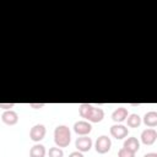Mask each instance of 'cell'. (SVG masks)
Masks as SVG:
<instances>
[{"label":"cell","instance_id":"obj_1","mask_svg":"<svg viewBox=\"0 0 157 157\" xmlns=\"http://www.w3.org/2000/svg\"><path fill=\"white\" fill-rule=\"evenodd\" d=\"M54 141L58 147H66L71 141V132L66 125H58L54 130Z\"/></svg>","mask_w":157,"mask_h":157},{"label":"cell","instance_id":"obj_2","mask_svg":"<svg viewBox=\"0 0 157 157\" xmlns=\"http://www.w3.org/2000/svg\"><path fill=\"white\" fill-rule=\"evenodd\" d=\"M45 132H47V130H45V126L43 124H36V125L32 126V129L29 131V137H31L32 141L39 142L40 140L44 139Z\"/></svg>","mask_w":157,"mask_h":157},{"label":"cell","instance_id":"obj_3","mask_svg":"<svg viewBox=\"0 0 157 157\" xmlns=\"http://www.w3.org/2000/svg\"><path fill=\"white\" fill-rule=\"evenodd\" d=\"M110 146H112V141L108 136L105 135H102L97 139L96 141V151L98 153H107L109 150H110Z\"/></svg>","mask_w":157,"mask_h":157},{"label":"cell","instance_id":"obj_4","mask_svg":"<svg viewBox=\"0 0 157 157\" xmlns=\"http://www.w3.org/2000/svg\"><path fill=\"white\" fill-rule=\"evenodd\" d=\"M92 130V125L86 121V120H78L74 124V131L77 134V135H81V136H86L91 132Z\"/></svg>","mask_w":157,"mask_h":157},{"label":"cell","instance_id":"obj_5","mask_svg":"<svg viewBox=\"0 0 157 157\" xmlns=\"http://www.w3.org/2000/svg\"><path fill=\"white\" fill-rule=\"evenodd\" d=\"M75 147L80 152H87V151H90L91 147H92V140H91V137H88V136L77 137L76 139V142H75Z\"/></svg>","mask_w":157,"mask_h":157},{"label":"cell","instance_id":"obj_6","mask_svg":"<svg viewBox=\"0 0 157 157\" xmlns=\"http://www.w3.org/2000/svg\"><path fill=\"white\" fill-rule=\"evenodd\" d=\"M129 134V130L126 126H124L123 124H115V125H112L110 126V135L118 140L120 139H124Z\"/></svg>","mask_w":157,"mask_h":157},{"label":"cell","instance_id":"obj_7","mask_svg":"<svg viewBox=\"0 0 157 157\" xmlns=\"http://www.w3.org/2000/svg\"><path fill=\"white\" fill-rule=\"evenodd\" d=\"M157 140V131L155 129H146L141 132V141L145 145H152Z\"/></svg>","mask_w":157,"mask_h":157},{"label":"cell","instance_id":"obj_8","mask_svg":"<svg viewBox=\"0 0 157 157\" xmlns=\"http://www.w3.org/2000/svg\"><path fill=\"white\" fill-rule=\"evenodd\" d=\"M1 120L7 125H15L18 121V115L15 110H5L1 114Z\"/></svg>","mask_w":157,"mask_h":157},{"label":"cell","instance_id":"obj_9","mask_svg":"<svg viewBox=\"0 0 157 157\" xmlns=\"http://www.w3.org/2000/svg\"><path fill=\"white\" fill-rule=\"evenodd\" d=\"M128 117H129L128 109L124 108V107H119V108H117V109L112 113V119H113L115 123H121V121H124Z\"/></svg>","mask_w":157,"mask_h":157},{"label":"cell","instance_id":"obj_10","mask_svg":"<svg viewBox=\"0 0 157 157\" xmlns=\"http://www.w3.org/2000/svg\"><path fill=\"white\" fill-rule=\"evenodd\" d=\"M103 118H104L103 109L102 108H98V107H93L92 108V112H91V114H90V117H88L87 120L91 121V123H99Z\"/></svg>","mask_w":157,"mask_h":157},{"label":"cell","instance_id":"obj_11","mask_svg":"<svg viewBox=\"0 0 157 157\" xmlns=\"http://www.w3.org/2000/svg\"><path fill=\"white\" fill-rule=\"evenodd\" d=\"M144 123L146 126H157V112L155 110H151V112H147L145 115H144Z\"/></svg>","mask_w":157,"mask_h":157},{"label":"cell","instance_id":"obj_12","mask_svg":"<svg viewBox=\"0 0 157 157\" xmlns=\"http://www.w3.org/2000/svg\"><path fill=\"white\" fill-rule=\"evenodd\" d=\"M125 148L132 151V152H137L139 148H140V142L136 137H128L125 141H124V146Z\"/></svg>","mask_w":157,"mask_h":157},{"label":"cell","instance_id":"obj_13","mask_svg":"<svg viewBox=\"0 0 157 157\" xmlns=\"http://www.w3.org/2000/svg\"><path fill=\"white\" fill-rule=\"evenodd\" d=\"M29 156L31 157H44L45 156V147L40 144L32 146L29 150Z\"/></svg>","mask_w":157,"mask_h":157},{"label":"cell","instance_id":"obj_14","mask_svg":"<svg viewBox=\"0 0 157 157\" xmlns=\"http://www.w3.org/2000/svg\"><path fill=\"white\" fill-rule=\"evenodd\" d=\"M92 108H93L92 104L82 103V104H80V107H78V113H80V115H81L82 118L88 119V117H90V114H91V112H92Z\"/></svg>","mask_w":157,"mask_h":157},{"label":"cell","instance_id":"obj_15","mask_svg":"<svg viewBox=\"0 0 157 157\" xmlns=\"http://www.w3.org/2000/svg\"><path fill=\"white\" fill-rule=\"evenodd\" d=\"M126 123H128V126H130V128H137L141 124V118L137 114L132 113L126 118Z\"/></svg>","mask_w":157,"mask_h":157},{"label":"cell","instance_id":"obj_16","mask_svg":"<svg viewBox=\"0 0 157 157\" xmlns=\"http://www.w3.org/2000/svg\"><path fill=\"white\" fill-rule=\"evenodd\" d=\"M49 157H63L64 156V151L61 150V147H52L49 148Z\"/></svg>","mask_w":157,"mask_h":157},{"label":"cell","instance_id":"obj_17","mask_svg":"<svg viewBox=\"0 0 157 157\" xmlns=\"http://www.w3.org/2000/svg\"><path fill=\"white\" fill-rule=\"evenodd\" d=\"M118 157H135V152H132L125 147H121L118 151Z\"/></svg>","mask_w":157,"mask_h":157},{"label":"cell","instance_id":"obj_18","mask_svg":"<svg viewBox=\"0 0 157 157\" xmlns=\"http://www.w3.org/2000/svg\"><path fill=\"white\" fill-rule=\"evenodd\" d=\"M29 107L36 108V109H39V108L44 107V103H29Z\"/></svg>","mask_w":157,"mask_h":157},{"label":"cell","instance_id":"obj_19","mask_svg":"<svg viewBox=\"0 0 157 157\" xmlns=\"http://www.w3.org/2000/svg\"><path fill=\"white\" fill-rule=\"evenodd\" d=\"M69 157H83V155L80 152V151H74L69 155Z\"/></svg>","mask_w":157,"mask_h":157},{"label":"cell","instance_id":"obj_20","mask_svg":"<svg viewBox=\"0 0 157 157\" xmlns=\"http://www.w3.org/2000/svg\"><path fill=\"white\" fill-rule=\"evenodd\" d=\"M15 104L13 103H0V108H5V109H7V108H12Z\"/></svg>","mask_w":157,"mask_h":157},{"label":"cell","instance_id":"obj_21","mask_svg":"<svg viewBox=\"0 0 157 157\" xmlns=\"http://www.w3.org/2000/svg\"><path fill=\"white\" fill-rule=\"evenodd\" d=\"M144 157H157V152H150V153H146Z\"/></svg>","mask_w":157,"mask_h":157}]
</instances>
